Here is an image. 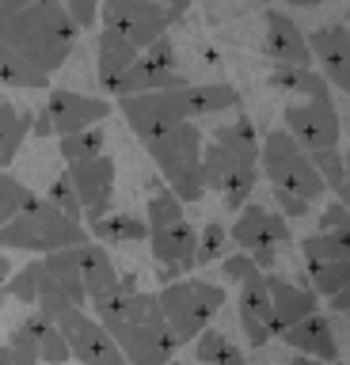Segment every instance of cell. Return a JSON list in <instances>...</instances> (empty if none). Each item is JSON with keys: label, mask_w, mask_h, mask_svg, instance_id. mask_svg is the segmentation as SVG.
Here are the masks:
<instances>
[{"label": "cell", "mask_w": 350, "mask_h": 365, "mask_svg": "<svg viewBox=\"0 0 350 365\" xmlns=\"http://www.w3.org/2000/svg\"><path fill=\"white\" fill-rule=\"evenodd\" d=\"M8 278H12V262H8V255L0 251V285H4Z\"/></svg>", "instance_id": "cell-50"}, {"label": "cell", "mask_w": 350, "mask_h": 365, "mask_svg": "<svg viewBox=\"0 0 350 365\" xmlns=\"http://www.w3.org/2000/svg\"><path fill=\"white\" fill-rule=\"evenodd\" d=\"M88 240V228L73 217H65L50 198H35L24 213H16L12 221L0 225V251H61L76 247Z\"/></svg>", "instance_id": "cell-3"}, {"label": "cell", "mask_w": 350, "mask_h": 365, "mask_svg": "<svg viewBox=\"0 0 350 365\" xmlns=\"http://www.w3.org/2000/svg\"><path fill=\"white\" fill-rule=\"evenodd\" d=\"M88 240H99V244H141L149 240V225L133 213H107L99 221H88Z\"/></svg>", "instance_id": "cell-28"}, {"label": "cell", "mask_w": 350, "mask_h": 365, "mask_svg": "<svg viewBox=\"0 0 350 365\" xmlns=\"http://www.w3.org/2000/svg\"><path fill=\"white\" fill-rule=\"evenodd\" d=\"M259 168H263L270 187L293 190L304 202H316L327 190L320 171L312 164V153H304V148L293 141L289 130H274L263 145H259Z\"/></svg>", "instance_id": "cell-6"}, {"label": "cell", "mask_w": 350, "mask_h": 365, "mask_svg": "<svg viewBox=\"0 0 350 365\" xmlns=\"http://www.w3.org/2000/svg\"><path fill=\"white\" fill-rule=\"evenodd\" d=\"M304 267L312 274V289L331 297L350 282V210L331 202L320 213V232L301 240Z\"/></svg>", "instance_id": "cell-2"}, {"label": "cell", "mask_w": 350, "mask_h": 365, "mask_svg": "<svg viewBox=\"0 0 350 365\" xmlns=\"http://www.w3.org/2000/svg\"><path fill=\"white\" fill-rule=\"evenodd\" d=\"M270 84L278 91H289V96H301V99H331L327 76L312 65H274Z\"/></svg>", "instance_id": "cell-25"}, {"label": "cell", "mask_w": 350, "mask_h": 365, "mask_svg": "<svg viewBox=\"0 0 350 365\" xmlns=\"http://www.w3.org/2000/svg\"><path fill=\"white\" fill-rule=\"evenodd\" d=\"M312 65H320L327 84L350 96V34L346 27H320L309 34Z\"/></svg>", "instance_id": "cell-17"}, {"label": "cell", "mask_w": 350, "mask_h": 365, "mask_svg": "<svg viewBox=\"0 0 350 365\" xmlns=\"http://www.w3.org/2000/svg\"><path fill=\"white\" fill-rule=\"evenodd\" d=\"M183 217H187V213H183V202H179L168 187H156V194L149 198V221H145V225H149V228H160V225L183 221Z\"/></svg>", "instance_id": "cell-37"}, {"label": "cell", "mask_w": 350, "mask_h": 365, "mask_svg": "<svg viewBox=\"0 0 350 365\" xmlns=\"http://www.w3.org/2000/svg\"><path fill=\"white\" fill-rule=\"evenodd\" d=\"M232 244L240 251H259V247H282L289 244L293 232H289V221L282 213H270L263 205H252L247 202L244 210H236V221L229 228Z\"/></svg>", "instance_id": "cell-14"}, {"label": "cell", "mask_w": 350, "mask_h": 365, "mask_svg": "<svg viewBox=\"0 0 350 365\" xmlns=\"http://www.w3.org/2000/svg\"><path fill=\"white\" fill-rule=\"evenodd\" d=\"M46 114H50L53 133L65 137V133H76V130H88V125L103 122L110 114V99H96V96H81V91L58 88L46 99Z\"/></svg>", "instance_id": "cell-16"}, {"label": "cell", "mask_w": 350, "mask_h": 365, "mask_svg": "<svg viewBox=\"0 0 350 365\" xmlns=\"http://www.w3.org/2000/svg\"><path fill=\"white\" fill-rule=\"evenodd\" d=\"M160 4H164L168 11H172V16H175V19H179V16H183V11L190 8V0H160Z\"/></svg>", "instance_id": "cell-49"}, {"label": "cell", "mask_w": 350, "mask_h": 365, "mask_svg": "<svg viewBox=\"0 0 350 365\" xmlns=\"http://www.w3.org/2000/svg\"><path fill=\"white\" fill-rule=\"evenodd\" d=\"M42 319H46V316L31 312L24 324L12 331V339L4 342L12 365H38V327H42Z\"/></svg>", "instance_id": "cell-32"}, {"label": "cell", "mask_w": 350, "mask_h": 365, "mask_svg": "<svg viewBox=\"0 0 350 365\" xmlns=\"http://www.w3.org/2000/svg\"><path fill=\"white\" fill-rule=\"evenodd\" d=\"M213 141H217L225 153H229L236 164H252V168H259V133H255V125H252V118L247 114H240L236 122H225V125H217V133H213Z\"/></svg>", "instance_id": "cell-27"}, {"label": "cell", "mask_w": 350, "mask_h": 365, "mask_svg": "<svg viewBox=\"0 0 350 365\" xmlns=\"http://www.w3.org/2000/svg\"><path fill=\"white\" fill-rule=\"evenodd\" d=\"M252 4H267V0H252Z\"/></svg>", "instance_id": "cell-54"}, {"label": "cell", "mask_w": 350, "mask_h": 365, "mask_svg": "<svg viewBox=\"0 0 350 365\" xmlns=\"http://www.w3.org/2000/svg\"><path fill=\"white\" fill-rule=\"evenodd\" d=\"M255 179H259V171H255L252 164H232L229 175H225V182H221L225 210H229V213L244 210L247 198H252V190H255Z\"/></svg>", "instance_id": "cell-33"}, {"label": "cell", "mask_w": 350, "mask_h": 365, "mask_svg": "<svg viewBox=\"0 0 350 365\" xmlns=\"http://www.w3.org/2000/svg\"><path fill=\"white\" fill-rule=\"evenodd\" d=\"M270 194H274L278 213L286 217V221H293V217H304V213H309V205H312V202H304V198H297L293 190H282V187H270Z\"/></svg>", "instance_id": "cell-43"}, {"label": "cell", "mask_w": 350, "mask_h": 365, "mask_svg": "<svg viewBox=\"0 0 350 365\" xmlns=\"http://www.w3.org/2000/svg\"><path fill=\"white\" fill-rule=\"evenodd\" d=\"M247 255H252V262L263 274H270V270H274V262H278V247H259V251H247Z\"/></svg>", "instance_id": "cell-45"}, {"label": "cell", "mask_w": 350, "mask_h": 365, "mask_svg": "<svg viewBox=\"0 0 350 365\" xmlns=\"http://www.w3.org/2000/svg\"><path fill=\"white\" fill-rule=\"evenodd\" d=\"M46 198L58 205V210L65 213V217H73V221H81V213H84V205H81V198H76V190H73V182H69V175H58L50 182V194Z\"/></svg>", "instance_id": "cell-41"}, {"label": "cell", "mask_w": 350, "mask_h": 365, "mask_svg": "<svg viewBox=\"0 0 350 365\" xmlns=\"http://www.w3.org/2000/svg\"><path fill=\"white\" fill-rule=\"evenodd\" d=\"M232 164L236 160L225 153L217 141L202 145V175H206V190H221V182H225V175H229Z\"/></svg>", "instance_id": "cell-38"}, {"label": "cell", "mask_w": 350, "mask_h": 365, "mask_svg": "<svg viewBox=\"0 0 350 365\" xmlns=\"http://www.w3.org/2000/svg\"><path fill=\"white\" fill-rule=\"evenodd\" d=\"M327 301H331V308H335V312H346V316H350V282H346L339 293H331V297H327Z\"/></svg>", "instance_id": "cell-46"}, {"label": "cell", "mask_w": 350, "mask_h": 365, "mask_svg": "<svg viewBox=\"0 0 350 365\" xmlns=\"http://www.w3.org/2000/svg\"><path fill=\"white\" fill-rule=\"evenodd\" d=\"M149 247H153V259L160 262V282H175L183 274L195 270V251H198V228L187 221H175V225H160V228H149Z\"/></svg>", "instance_id": "cell-13"}, {"label": "cell", "mask_w": 350, "mask_h": 365, "mask_svg": "<svg viewBox=\"0 0 350 365\" xmlns=\"http://www.w3.org/2000/svg\"><path fill=\"white\" fill-rule=\"evenodd\" d=\"M81 278H84V293H88V301L118 285V270H115V262H110L107 247H103V244H96V240L81 244Z\"/></svg>", "instance_id": "cell-26"}, {"label": "cell", "mask_w": 350, "mask_h": 365, "mask_svg": "<svg viewBox=\"0 0 350 365\" xmlns=\"http://www.w3.org/2000/svg\"><path fill=\"white\" fill-rule=\"evenodd\" d=\"M58 327H61L65 342H69V354L81 365H130L126 358H122L115 335H110L96 316H88L84 308L73 304L69 312L58 319Z\"/></svg>", "instance_id": "cell-9"}, {"label": "cell", "mask_w": 350, "mask_h": 365, "mask_svg": "<svg viewBox=\"0 0 350 365\" xmlns=\"http://www.w3.org/2000/svg\"><path fill=\"white\" fill-rule=\"evenodd\" d=\"M31 0H0V19L4 16H12V11H19V8H27Z\"/></svg>", "instance_id": "cell-48"}, {"label": "cell", "mask_w": 350, "mask_h": 365, "mask_svg": "<svg viewBox=\"0 0 350 365\" xmlns=\"http://www.w3.org/2000/svg\"><path fill=\"white\" fill-rule=\"evenodd\" d=\"M286 130L293 133L304 153H320V148H335L343 137V122L331 99H304L286 107Z\"/></svg>", "instance_id": "cell-11"}, {"label": "cell", "mask_w": 350, "mask_h": 365, "mask_svg": "<svg viewBox=\"0 0 350 365\" xmlns=\"http://www.w3.org/2000/svg\"><path fill=\"white\" fill-rule=\"evenodd\" d=\"M27 133H31V114L12 107L8 99H0V168H8L19 156Z\"/></svg>", "instance_id": "cell-29"}, {"label": "cell", "mask_w": 350, "mask_h": 365, "mask_svg": "<svg viewBox=\"0 0 350 365\" xmlns=\"http://www.w3.org/2000/svg\"><path fill=\"white\" fill-rule=\"evenodd\" d=\"M50 282H53V278H50L46 262L35 259V262H27L24 270H16L12 278L0 285V301H4V297H12V301H24V304L35 308V301L42 297V289H46Z\"/></svg>", "instance_id": "cell-30"}, {"label": "cell", "mask_w": 350, "mask_h": 365, "mask_svg": "<svg viewBox=\"0 0 350 365\" xmlns=\"http://www.w3.org/2000/svg\"><path fill=\"white\" fill-rule=\"evenodd\" d=\"M289 365H327V361H316V358H304V354H301V358H293Z\"/></svg>", "instance_id": "cell-51"}, {"label": "cell", "mask_w": 350, "mask_h": 365, "mask_svg": "<svg viewBox=\"0 0 350 365\" xmlns=\"http://www.w3.org/2000/svg\"><path fill=\"white\" fill-rule=\"evenodd\" d=\"M141 50L138 46H130L126 38H118L115 31H99L96 38V65H99V84H103L110 96L118 91L122 76H126V68L133 65V57Z\"/></svg>", "instance_id": "cell-21"}, {"label": "cell", "mask_w": 350, "mask_h": 365, "mask_svg": "<svg viewBox=\"0 0 350 365\" xmlns=\"http://www.w3.org/2000/svg\"><path fill=\"white\" fill-rule=\"evenodd\" d=\"M252 270H259V267L252 262V255H247V251H240V255H229V259H221V274H225V282H236V285H240Z\"/></svg>", "instance_id": "cell-44"}, {"label": "cell", "mask_w": 350, "mask_h": 365, "mask_svg": "<svg viewBox=\"0 0 350 365\" xmlns=\"http://www.w3.org/2000/svg\"><path fill=\"white\" fill-rule=\"evenodd\" d=\"M183 84H187L183 68H164V65H156L149 53H138L133 65L126 68V76H122L115 99L133 96V91H160V88H183Z\"/></svg>", "instance_id": "cell-22"}, {"label": "cell", "mask_w": 350, "mask_h": 365, "mask_svg": "<svg viewBox=\"0 0 350 365\" xmlns=\"http://www.w3.org/2000/svg\"><path fill=\"white\" fill-rule=\"evenodd\" d=\"M65 11L76 23V31H96L99 19V0H65Z\"/></svg>", "instance_id": "cell-42"}, {"label": "cell", "mask_w": 350, "mask_h": 365, "mask_svg": "<svg viewBox=\"0 0 350 365\" xmlns=\"http://www.w3.org/2000/svg\"><path fill=\"white\" fill-rule=\"evenodd\" d=\"M115 160L110 156H92V160H81V164H69V182L81 198L84 213H81V225L88 221H99V217L110 213V198H115Z\"/></svg>", "instance_id": "cell-12"}, {"label": "cell", "mask_w": 350, "mask_h": 365, "mask_svg": "<svg viewBox=\"0 0 350 365\" xmlns=\"http://www.w3.org/2000/svg\"><path fill=\"white\" fill-rule=\"evenodd\" d=\"M69 358H73V354H69V342H65L61 327L50 324V319H42V327H38V361H46V365H65Z\"/></svg>", "instance_id": "cell-36"}, {"label": "cell", "mask_w": 350, "mask_h": 365, "mask_svg": "<svg viewBox=\"0 0 350 365\" xmlns=\"http://www.w3.org/2000/svg\"><path fill=\"white\" fill-rule=\"evenodd\" d=\"M346 34H350V23H346Z\"/></svg>", "instance_id": "cell-55"}, {"label": "cell", "mask_w": 350, "mask_h": 365, "mask_svg": "<svg viewBox=\"0 0 350 365\" xmlns=\"http://www.w3.org/2000/svg\"><path fill=\"white\" fill-rule=\"evenodd\" d=\"M312 164H316V171H320V179H324L327 190H339L346 182V164H343V156H339V145L312 153Z\"/></svg>", "instance_id": "cell-40"}, {"label": "cell", "mask_w": 350, "mask_h": 365, "mask_svg": "<svg viewBox=\"0 0 350 365\" xmlns=\"http://www.w3.org/2000/svg\"><path fill=\"white\" fill-rule=\"evenodd\" d=\"M31 202H35V194H31L16 175H8V171L0 168V225L12 221L16 213H24Z\"/></svg>", "instance_id": "cell-35"}, {"label": "cell", "mask_w": 350, "mask_h": 365, "mask_svg": "<svg viewBox=\"0 0 350 365\" xmlns=\"http://www.w3.org/2000/svg\"><path fill=\"white\" fill-rule=\"evenodd\" d=\"M225 240H229V228L221 221H206L198 232V251H195V267H210L217 262V255L225 251Z\"/></svg>", "instance_id": "cell-39"}, {"label": "cell", "mask_w": 350, "mask_h": 365, "mask_svg": "<svg viewBox=\"0 0 350 365\" xmlns=\"http://www.w3.org/2000/svg\"><path fill=\"white\" fill-rule=\"evenodd\" d=\"M99 23H103V31H115L118 38L145 50L149 42L168 34L175 16L160 0H99Z\"/></svg>", "instance_id": "cell-7"}, {"label": "cell", "mask_w": 350, "mask_h": 365, "mask_svg": "<svg viewBox=\"0 0 350 365\" xmlns=\"http://www.w3.org/2000/svg\"><path fill=\"white\" fill-rule=\"evenodd\" d=\"M0 365H12V358H8V346H0Z\"/></svg>", "instance_id": "cell-53"}, {"label": "cell", "mask_w": 350, "mask_h": 365, "mask_svg": "<svg viewBox=\"0 0 350 365\" xmlns=\"http://www.w3.org/2000/svg\"><path fill=\"white\" fill-rule=\"evenodd\" d=\"M267 289H270V308H274V324H278V335L286 327H293L297 319L320 312V301H316V289L309 285H293L286 278H278V274H267Z\"/></svg>", "instance_id": "cell-20"}, {"label": "cell", "mask_w": 350, "mask_h": 365, "mask_svg": "<svg viewBox=\"0 0 350 365\" xmlns=\"http://www.w3.org/2000/svg\"><path fill=\"white\" fill-rule=\"evenodd\" d=\"M286 4H293V8H316L320 0H286Z\"/></svg>", "instance_id": "cell-52"}, {"label": "cell", "mask_w": 350, "mask_h": 365, "mask_svg": "<svg viewBox=\"0 0 350 365\" xmlns=\"http://www.w3.org/2000/svg\"><path fill=\"white\" fill-rule=\"evenodd\" d=\"M263 50L274 65H312V50H309V38L304 31L293 23L289 16L270 8L267 11V38H263Z\"/></svg>", "instance_id": "cell-19"}, {"label": "cell", "mask_w": 350, "mask_h": 365, "mask_svg": "<svg viewBox=\"0 0 350 365\" xmlns=\"http://www.w3.org/2000/svg\"><path fill=\"white\" fill-rule=\"evenodd\" d=\"M195 354H198L202 365H247L244 350L225 339L221 331H213V327H206V331L195 335Z\"/></svg>", "instance_id": "cell-31"}, {"label": "cell", "mask_w": 350, "mask_h": 365, "mask_svg": "<svg viewBox=\"0 0 350 365\" xmlns=\"http://www.w3.org/2000/svg\"><path fill=\"white\" fill-rule=\"evenodd\" d=\"M118 110L130 122V130L141 137L145 145L168 133L172 125L187 122L183 118V99L179 88H160V91H133V96H118Z\"/></svg>", "instance_id": "cell-8"}, {"label": "cell", "mask_w": 350, "mask_h": 365, "mask_svg": "<svg viewBox=\"0 0 350 365\" xmlns=\"http://www.w3.org/2000/svg\"><path fill=\"white\" fill-rule=\"evenodd\" d=\"M168 365H175V361H168Z\"/></svg>", "instance_id": "cell-56"}, {"label": "cell", "mask_w": 350, "mask_h": 365, "mask_svg": "<svg viewBox=\"0 0 350 365\" xmlns=\"http://www.w3.org/2000/svg\"><path fill=\"white\" fill-rule=\"evenodd\" d=\"M103 141H107V133L96 130V125L76 130V133H65L61 137V160L65 164H81V160L103 156Z\"/></svg>", "instance_id": "cell-34"}, {"label": "cell", "mask_w": 350, "mask_h": 365, "mask_svg": "<svg viewBox=\"0 0 350 365\" xmlns=\"http://www.w3.org/2000/svg\"><path fill=\"white\" fill-rule=\"evenodd\" d=\"M240 327L247 335V346H267L278 335L274 324V308H270V289H267V274L252 270L240 282Z\"/></svg>", "instance_id": "cell-15"}, {"label": "cell", "mask_w": 350, "mask_h": 365, "mask_svg": "<svg viewBox=\"0 0 350 365\" xmlns=\"http://www.w3.org/2000/svg\"><path fill=\"white\" fill-rule=\"evenodd\" d=\"M84 244H88V240H84ZM42 262H46L50 278L58 282V289L69 297L76 308H84L88 304V293H84V278H81V244L50 251V255H42Z\"/></svg>", "instance_id": "cell-24"}, {"label": "cell", "mask_w": 350, "mask_h": 365, "mask_svg": "<svg viewBox=\"0 0 350 365\" xmlns=\"http://www.w3.org/2000/svg\"><path fill=\"white\" fill-rule=\"evenodd\" d=\"M183 99V118H206V114H225L240 107V91L232 84H187L179 88Z\"/></svg>", "instance_id": "cell-23"}, {"label": "cell", "mask_w": 350, "mask_h": 365, "mask_svg": "<svg viewBox=\"0 0 350 365\" xmlns=\"http://www.w3.org/2000/svg\"><path fill=\"white\" fill-rule=\"evenodd\" d=\"M76 23L58 0H31L0 19V84L46 88L76 42Z\"/></svg>", "instance_id": "cell-1"}, {"label": "cell", "mask_w": 350, "mask_h": 365, "mask_svg": "<svg viewBox=\"0 0 350 365\" xmlns=\"http://www.w3.org/2000/svg\"><path fill=\"white\" fill-rule=\"evenodd\" d=\"M282 342L286 346H293L297 354H304V358H316V361H327V365H339V342H335V327L331 319L312 312L297 319L293 327L282 331Z\"/></svg>", "instance_id": "cell-18"}, {"label": "cell", "mask_w": 350, "mask_h": 365, "mask_svg": "<svg viewBox=\"0 0 350 365\" xmlns=\"http://www.w3.org/2000/svg\"><path fill=\"white\" fill-rule=\"evenodd\" d=\"M156 301H160L164 324L172 327V335L183 346V342H190L198 331H206L213 324V316L225 304V289L213 282H202V278H183V282L175 278L156 293Z\"/></svg>", "instance_id": "cell-5"}, {"label": "cell", "mask_w": 350, "mask_h": 365, "mask_svg": "<svg viewBox=\"0 0 350 365\" xmlns=\"http://www.w3.org/2000/svg\"><path fill=\"white\" fill-rule=\"evenodd\" d=\"M110 335H115L122 358L130 365H168V361H175V350H179V339L164 324V316L130 319V324L115 327Z\"/></svg>", "instance_id": "cell-10"}, {"label": "cell", "mask_w": 350, "mask_h": 365, "mask_svg": "<svg viewBox=\"0 0 350 365\" xmlns=\"http://www.w3.org/2000/svg\"><path fill=\"white\" fill-rule=\"evenodd\" d=\"M202 130L195 122H179L168 133H160L156 141H149V156L156 160L160 175L168 182V190L179 202H202L206 198V175H202Z\"/></svg>", "instance_id": "cell-4"}, {"label": "cell", "mask_w": 350, "mask_h": 365, "mask_svg": "<svg viewBox=\"0 0 350 365\" xmlns=\"http://www.w3.org/2000/svg\"><path fill=\"white\" fill-rule=\"evenodd\" d=\"M31 130H35V137H50V133H53V125H50V114L42 110L38 118H31Z\"/></svg>", "instance_id": "cell-47"}]
</instances>
